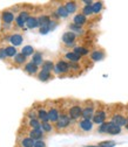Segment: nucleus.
<instances>
[{
    "instance_id": "obj_1",
    "label": "nucleus",
    "mask_w": 128,
    "mask_h": 147,
    "mask_svg": "<svg viewBox=\"0 0 128 147\" xmlns=\"http://www.w3.org/2000/svg\"><path fill=\"white\" fill-rule=\"evenodd\" d=\"M0 20H1V24L4 26H7V27L12 26V24L15 20V12L11 8L3 9L0 12Z\"/></svg>"
},
{
    "instance_id": "obj_2",
    "label": "nucleus",
    "mask_w": 128,
    "mask_h": 147,
    "mask_svg": "<svg viewBox=\"0 0 128 147\" xmlns=\"http://www.w3.org/2000/svg\"><path fill=\"white\" fill-rule=\"evenodd\" d=\"M53 72L58 76H65L69 72V63L67 61H65L64 59L58 60L55 63H54V69Z\"/></svg>"
},
{
    "instance_id": "obj_3",
    "label": "nucleus",
    "mask_w": 128,
    "mask_h": 147,
    "mask_svg": "<svg viewBox=\"0 0 128 147\" xmlns=\"http://www.w3.org/2000/svg\"><path fill=\"white\" fill-rule=\"evenodd\" d=\"M71 123H72V120L69 119L67 112L62 111V112H60V116H59L58 121L54 124V128H55L57 131H64V130H66V128L69 127Z\"/></svg>"
},
{
    "instance_id": "obj_4",
    "label": "nucleus",
    "mask_w": 128,
    "mask_h": 147,
    "mask_svg": "<svg viewBox=\"0 0 128 147\" xmlns=\"http://www.w3.org/2000/svg\"><path fill=\"white\" fill-rule=\"evenodd\" d=\"M95 112V105L93 102L87 100L85 102V105H82V113H81V118L82 119H88L92 120V117Z\"/></svg>"
},
{
    "instance_id": "obj_5",
    "label": "nucleus",
    "mask_w": 128,
    "mask_h": 147,
    "mask_svg": "<svg viewBox=\"0 0 128 147\" xmlns=\"http://www.w3.org/2000/svg\"><path fill=\"white\" fill-rule=\"evenodd\" d=\"M81 113H82V105L80 104H73L69 106L67 115L69 117V119L72 121H75V120H80L81 118Z\"/></svg>"
},
{
    "instance_id": "obj_6",
    "label": "nucleus",
    "mask_w": 128,
    "mask_h": 147,
    "mask_svg": "<svg viewBox=\"0 0 128 147\" xmlns=\"http://www.w3.org/2000/svg\"><path fill=\"white\" fill-rule=\"evenodd\" d=\"M77 39L78 36L73 33V32H65L62 34V38H61V41H62V45L65 47H75L77 45Z\"/></svg>"
},
{
    "instance_id": "obj_7",
    "label": "nucleus",
    "mask_w": 128,
    "mask_h": 147,
    "mask_svg": "<svg viewBox=\"0 0 128 147\" xmlns=\"http://www.w3.org/2000/svg\"><path fill=\"white\" fill-rule=\"evenodd\" d=\"M29 18V12L28 11H20L18 13V15L15 16V27L16 28H24L26 25V21Z\"/></svg>"
},
{
    "instance_id": "obj_8",
    "label": "nucleus",
    "mask_w": 128,
    "mask_h": 147,
    "mask_svg": "<svg viewBox=\"0 0 128 147\" xmlns=\"http://www.w3.org/2000/svg\"><path fill=\"white\" fill-rule=\"evenodd\" d=\"M46 110H47V115H48L49 123L55 124L58 121V119H59V116H60V110L55 105H52L49 107H46Z\"/></svg>"
},
{
    "instance_id": "obj_9",
    "label": "nucleus",
    "mask_w": 128,
    "mask_h": 147,
    "mask_svg": "<svg viewBox=\"0 0 128 147\" xmlns=\"http://www.w3.org/2000/svg\"><path fill=\"white\" fill-rule=\"evenodd\" d=\"M7 42L10 43V46H13V47H19L23 45L24 42V36L19 33H13L11 35L7 36Z\"/></svg>"
},
{
    "instance_id": "obj_10",
    "label": "nucleus",
    "mask_w": 128,
    "mask_h": 147,
    "mask_svg": "<svg viewBox=\"0 0 128 147\" xmlns=\"http://www.w3.org/2000/svg\"><path fill=\"white\" fill-rule=\"evenodd\" d=\"M94 127V124L92 123V120H88V119H80L78 121V128L79 131L82 132V133H88L93 130Z\"/></svg>"
},
{
    "instance_id": "obj_11",
    "label": "nucleus",
    "mask_w": 128,
    "mask_h": 147,
    "mask_svg": "<svg viewBox=\"0 0 128 147\" xmlns=\"http://www.w3.org/2000/svg\"><path fill=\"white\" fill-rule=\"evenodd\" d=\"M106 118H107V113L103 110H98V111L94 112V115L92 117V123L97 124V125H101L102 123L106 121Z\"/></svg>"
},
{
    "instance_id": "obj_12",
    "label": "nucleus",
    "mask_w": 128,
    "mask_h": 147,
    "mask_svg": "<svg viewBox=\"0 0 128 147\" xmlns=\"http://www.w3.org/2000/svg\"><path fill=\"white\" fill-rule=\"evenodd\" d=\"M106 56V54L103 51V49H94L90 51L89 54V57L93 62H99V61H102Z\"/></svg>"
},
{
    "instance_id": "obj_13",
    "label": "nucleus",
    "mask_w": 128,
    "mask_h": 147,
    "mask_svg": "<svg viewBox=\"0 0 128 147\" xmlns=\"http://www.w3.org/2000/svg\"><path fill=\"white\" fill-rule=\"evenodd\" d=\"M36 110V118L40 123H46L49 121L48 120V115H47V110L45 106H40V107H35Z\"/></svg>"
},
{
    "instance_id": "obj_14",
    "label": "nucleus",
    "mask_w": 128,
    "mask_h": 147,
    "mask_svg": "<svg viewBox=\"0 0 128 147\" xmlns=\"http://www.w3.org/2000/svg\"><path fill=\"white\" fill-rule=\"evenodd\" d=\"M24 71L29 76H36V74L39 72V67H36L35 64H33L31 61L27 62L25 65H24Z\"/></svg>"
},
{
    "instance_id": "obj_15",
    "label": "nucleus",
    "mask_w": 128,
    "mask_h": 147,
    "mask_svg": "<svg viewBox=\"0 0 128 147\" xmlns=\"http://www.w3.org/2000/svg\"><path fill=\"white\" fill-rule=\"evenodd\" d=\"M64 60L67 61L68 63H80L81 62V59L79 55H77L75 53H73V51H67L65 55H64Z\"/></svg>"
},
{
    "instance_id": "obj_16",
    "label": "nucleus",
    "mask_w": 128,
    "mask_h": 147,
    "mask_svg": "<svg viewBox=\"0 0 128 147\" xmlns=\"http://www.w3.org/2000/svg\"><path fill=\"white\" fill-rule=\"evenodd\" d=\"M44 132L41 128H33V130L28 131V137L31 139H33L34 141H38V140H42L44 139Z\"/></svg>"
},
{
    "instance_id": "obj_17",
    "label": "nucleus",
    "mask_w": 128,
    "mask_h": 147,
    "mask_svg": "<svg viewBox=\"0 0 128 147\" xmlns=\"http://www.w3.org/2000/svg\"><path fill=\"white\" fill-rule=\"evenodd\" d=\"M87 22H88V19L81 13H77L74 16H73V24L79 26V27H84Z\"/></svg>"
},
{
    "instance_id": "obj_18",
    "label": "nucleus",
    "mask_w": 128,
    "mask_h": 147,
    "mask_svg": "<svg viewBox=\"0 0 128 147\" xmlns=\"http://www.w3.org/2000/svg\"><path fill=\"white\" fill-rule=\"evenodd\" d=\"M107 134H111V136H116L121 133V127H119L118 125L113 124L112 121H108V126H107V130H106Z\"/></svg>"
},
{
    "instance_id": "obj_19",
    "label": "nucleus",
    "mask_w": 128,
    "mask_h": 147,
    "mask_svg": "<svg viewBox=\"0 0 128 147\" xmlns=\"http://www.w3.org/2000/svg\"><path fill=\"white\" fill-rule=\"evenodd\" d=\"M13 63L15 64V67H21V65H25L27 63V57L24 56L21 53H18L15 56L13 57Z\"/></svg>"
},
{
    "instance_id": "obj_20",
    "label": "nucleus",
    "mask_w": 128,
    "mask_h": 147,
    "mask_svg": "<svg viewBox=\"0 0 128 147\" xmlns=\"http://www.w3.org/2000/svg\"><path fill=\"white\" fill-rule=\"evenodd\" d=\"M44 61H45V60H44V56H42V53H40V51H35V53L32 55V60H31V62H32L33 64H35L36 67H41V64H42Z\"/></svg>"
},
{
    "instance_id": "obj_21",
    "label": "nucleus",
    "mask_w": 128,
    "mask_h": 147,
    "mask_svg": "<svg viewBox=\"0 0 128 147\" xmlns=\"http://www.w3.org/2000/svg\"><path fill=\"white\" fill-rule=\"evenodd\" d=\"M64 6H65L66 11L68 12V14H74V13H77V11H78V8H79V5H78L77 1H66V3L64 4Z\"/></svg>"
},
{
    "instance_id": "obj_22",
    "label": "nucleus",
    "mask_w": 128,
    "mask_h": 147,
    "mask_svg": "<svg viewBox=\"0 0 128 147\" xmlns=\"http://www.w3.org/2000/svg\"><path fill=\"white\" fill-rule=\"evenodd\" d=\"M113 124L118 125L119 127L121 126H125V123H126V117L123 115H120V113H115L112 116V120H111Z\"/></svg>"
},
{
    "instance_id": "obj_23",
    "label": "nucleus",
    "mask_w": 128,
    "mask_h": 147,
    "mask_svg": "<svg viewBox=\"0 0 128 147\" xmlns=\"http://www.w3.org/2000/svg\"><path fill=\"white\" fill-rule=\"evenodd\" d=\"M53 75H52V72H48V71H45V70H39V72L36 74V78H38L39 81L41 82H47L49 80H52Z\"/></svg>"
},
{
    "instance_id": "obj_24",
    "label": "nucleus",
    "mask_w": 128,
    "mask_h": 147,
    "mask_svg": "<svg viewBox=\"0 0 128 147\" xmlns=\"http://www.w3.org/2000/svg\"><path fill=\"white\" fill-rule=\"evenodd\" d=\"M34 142L35 141L33 139H31L29 137H20L18 145H19V147H33Z\"/></svg>"
},
{
    "instance_id": "obj_25",
    "label": "nucleus",
    "mask_w": 128,
    "mask_h": 147,
    "mask_svg": "<svg viewBox=\"0 0 128 147\" xmlns=\"http://www.w3.org/2000/svg\"><path fill=\"white\" fill-rule=\"evenodd\" d=\"M25 27L27 29H35V28H38L39 25H38V19H36V16L29 15V18L27 19V21H26Z\"/></svg>"
},
{
    "instance_id": "obj_26",
    "label": "nucleus",
    "mask_w": 128,
    "mask_h": 147,
    "mask_svg": "<svg viewBox=\"0 0 128 147\" xmlns=\"http://www.w3.org/2000/svg\"><path fill=\"white\" fill-rule=\"evenodd\" d=\"M73 53L79 55L80 57H84V56H87V55L89 54V49L84 47V46H75L74 48H73Z\"/></svg>"
},
{
    "instance_id": "obj_27",
    "label": "nucleus",
    "mask_w": 128,
    "mask_h": 147,
    "mask_svg": "<svg viewBox=\"0 0 128 147\" xmlns=\"http://www.w3.org/2000/svg\"><path fill=\"white\" fill-rule=\"evenodd\" d=\"M38 25H39V27H45V26H48V24L51 22V16L49 15H47V14H41V15H39L38 18Z\"/></svg>"
},
{
    "instance_id": "obj_28",
    "label": "nucleus",
    "mask_w": 128,
    "mask_h": 147,
    "mask_svg": "<svg viewBox=\"0 0 128 147\" xmlns=\"http://www.w3.org/2000/svg\"><path fill=\"white\" fill-rule=\"evenodd\" d=\"M41 130L44 132V134H49L52 132H54V125L49 121H46V123H41Z\"/></svg>"
},
{
    "instance_id": "obj_29",
    "label": "nucleus",
    "mask_w": 128,
    "mask_h": 147,
    "mask_svg": "<svg viewBox=\"0 0 128 147\" xmlns=\"http://www.w3.org/2000/svg\"><path fill=\"white\" fill-rule=\"evenodd\" d=\"M55 14L58 15L59 19H66V18H68V16H69V14H68V12L66 11V8H65V6H64V5H60V6H58V7H57Z\"/></svg>"
},
{
    "instance_id": "obj_30",
    "label": "nucleus",
    "mask_w": 128,
    "mask_h": 147,
    "mask_svg": "<svg viewBox=\"0 0 128 147\" xmlns=\"http://www.w3.org/2000/svg\"><path fill=\"white\" fill-rule=\"evenodd\" d=\"M5 51H6V56H7V59H13L15 55L18 54L16 48L13 47V46H10V45L5 47Z\"/></svg>"
},
{
    "instance_id": "obj_31",
    "label": "nucleus",
    "mask_w": 128,
    "mask_h": 147,
    "mask_svg": "<svg viewBox=\"0 0 128 147\" xmlns=\"http://www.w3.org/2000/svg\"><path fill=\"white\" fill-rule=\"evenodd\" d=\"M24 56H26V57H29V56H32V55L35 53V50H34V48L32 47V46H29V45H27V46H24L23 48H21V51H20Z\"/></svg>"
},
{
    "instance_id": "obj_32",
    "label": "nucleus",
    "mask_w": 128,
    "mask_h": 147,
    "mask_svg": "<svg viewBox=\"0 0 128 147\" xmlns=\"http://www.w3.org/2000/svg\"><path fill=\"white\" fill-rule=\"evenodd\" d=\"M53 69H54V62H53V61H51V60H46V61L42 62V64H41V70L52 72Z\"/></svg>"
},
{
    "instance_id": "obj_33",
    "label": "nucleus",
    "mask_w": 128,
    "mask_h": 147,
    "mask_svg": "<svg viewBox=\"0 0 128 147\" xmlns=\"http://www.w3.org/2000/svg\"><path fill=\"white\" fill-rule=\"evenodd\" d=\"M27 125L31 127V130H33V128H41V123L38 120V118H34V119H28Z\"/></svg>"
},
{
    "instance_id": "obj_34",
    "label": "nucleus",
    "mask_w": 128,
    "mask_h": 147,
    "mask_svg": "<svg viewBox=\"0 0 128 147\" xmlns=\"http://www.w3.org/2000/svg\"><path fill=\"white\" fill-rule=\"evenodd\" d=\"M103 8V3L102 1H97L93 3L92 5V9H93V14H99Z\"/></svg>"
},
{
    "instance_id": "obj_35",
    "label": "nucleus",
    "mask_w": 128,
    "mask_h": 147,
    "mask_svg": "<svg viewBox=\"0 0 128 147\" xmlns=\"http://www.w3.org/2000/svg\"><path fill=\"white\" fill-rule=\"evenodd\" d=\"M69 32H73L77 36L80 35V34H84L82 27H79V26H77V25H74V24H71V25H69Z\"/></svg>"
},
{
    "instance_id": "obj_36",
    "label": "nucleus",
    "mask_w": 128,
    "mask_h": 147,
    "mask_svg": "<svg viewBox=\"0 0 128 147\" xmlns=\"http://www.w3.org/2000/svg\"><path fill=\"white\" fill-rule=\"evenodd\" d=\"M81 14H84L86 18L92 16V15H93L92 6H84V7H82V12H81Z\"/></svg>"
},
{
    "instance_id": "obj_37",
    "label": "nucleus",
    "mask_w": 128,
    "mask_h": 147,
    "mask_svg": "<svg viewBox=\"0 0 128 147\" xmlns=\"http://www.w3.org/2000/svg\"><path fill=\"white\" fill-rule=\"evenodd\" d=\"M26 118H28V119H34V118H36V110H35V107L29 109L28 111L26 112Z\"/></svg>"
},
{
    "instance_id": "obj_38",
    "label": "nucleus",
    "mask_w": 128,
    "mask_h": 147,
    "mask_svg": "<svg viewBox=\"0 0 128 147\" xmlns=\"http://www.w3.org/2000/svg\"><path fill=\"white\" fill-rule=\"evenodd\" d=\"M98 145L99 146H92V147H113L115 145V141H103Z\"/></svg>"
},
{
    "instance_id": "obj_39",
    "label": "nucleus",
    "mask_w": 128,
    "mask_h": 147,
    "mask_svg": "<svg viewBox=\"0 0 128 147\" xmlns=\"http://www.w3.org/2000/svg\"><path fill=\"white\" fill-rule=\"evenodd\" d=\"M0 60L1 61H6L7 56H6V51H5V47L0 46Z\"/></svg>"
},
{
    "instance_id": "obj_40",
    "label": "nucleus",
    "mask_w": 128,
    "mask_h": 147,
    "mask_svg": "<svg viewBox=\"0 0 128 147\" xmlns=\"http://www.w3.org/2000/svg\"><path fill=\"white\" fill-rule=\"evenodd\" d=\"M107 126H108V121H105V123H102V124L99 126V128H98V132H99V133H106Z\"/></svg>"
},
{
    "instance_id": "obj_41",
    "label": "nucleus",
    "mask_w": 128,
    "mask_h": 147,
    "mask_svg": "<svg viewBox=\"0 0 128 147\" xmlns=\"http://www.w3.org/2000/svg\"><path fill=\"white\" fill-rule=\"evenodd\" d=\"M71 70H73V71L80 70V64L79 63H69V71Z\"/></svg>"
},
{
    "instance_id": "obj_42",
    "label": "nucleus",
    "mask_w": 128,
    "mask_h": 147,
    "mask_svg": "<svg viewBox=\"0 0 128 147\" xmlns=\"http://www.w3.org/2000/svg\"><path fill=\"white\" fill-rule=\"evenodd\" d=\"M49 32H51V30H49L48 26H45V27H39V33H40V34H42V35L48 34Z\"/></svg>"
},
{
    "instance_id": "obj_43",
    "label": "nucleus",
    "mask_w": 128,
    "mask_h": 147,
    "mask_svg": "<svg viewBox=\"0 0 128 147\" xmlns=\"http://www.w3.org/2000/svg\"><path fill=\"white\" fill-rule=\"evenodd\" d=\"M33 147H46V142L44 140H38L34 142V146Z\"/></svg>"
},
{
    "instance_id": "obj_44",
    "label": "nucleus",
    "mask_w": 128,
    "mask_h": 147,
    "mask_svg": "<svg viewBox=\"0 0 128 147\" xmlns=\"http://www.w3.org/2000/svg\"><path fill=\"white\" fill-rule=\"evenodd\" d=\"M125 127H126V130L128 131V118H126V123H125Z\"/></svg>"
}]
</instances>
